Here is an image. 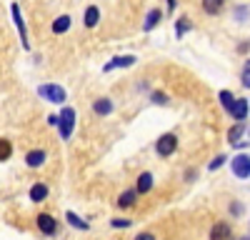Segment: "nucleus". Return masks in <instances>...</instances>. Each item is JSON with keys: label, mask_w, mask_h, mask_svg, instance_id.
I'll return each instance as SVG.
<instances>
[{"label": "nucleus", "mask_w": 250, "mask_h": 240, "mask_svg": "<svg viewBox=\"0 0 250 240\" xmlns=\"http://www.w3.org/2000/svg\"><path fill=\"white\" fill-rule=\"evenodd\" d=\"M75 120H78L75 108L65 105V108L60 110V115H58V130H60V138L62 140H70V135L75 133Z\"/></svg>", "instance_id": "1"}, {"label": "nucleus", "mask_w": 250, "mask_h": 240, "mask_svg": "<svg viewBox=\"0 0 250 240\" xmlns=\"http://www.w3.org/2000/svg\"><path fill=\"white\" fill-rule=\"evenodd\" d=\"M38 95L43 100H48V103H53V105H62V103H65V98H68V93L62 90V85H55V83L38 85Z\"/></svg>", "instance_id": "2"}, {"label": "nucleus", "mask_w": 250, "mask_h": 240, "mask_svg": "<svg viewBox=\"0 0 250 240\" xmlns=\"http://www.w3.org/2000/svg\"><path fill=\"white\" fill-rule=\"evenodd\" d=\"M175 150H178V135H175V133H163V135L155 140V153H158L160 158H170Z\"/></svg>", "instance_id": "3"}, {"label": "nucleus", "mask_w": 250, "mask_h": 240, "mask_svg": "<svg viewBox=\"0 0 250 240\" xmlns=\"http://www.w3.org/2000/svg\"><path fill=\"white\" fill-rule=\"evenodd\" d=\"M35 228H38L40 233H43V235L53 238V235H58L60 223L55 220V215H50V213H40V215L35 218Z\"/></svg>", "instance_id": "4"}, {"label": "nucleus", "mask_w": 250, "mask_h": 240, "mask_svg": "<svg viewBox=\"0 0 250 240\" xmlns=\"http://www.w3.org/2000/svg\"><path fill=\"white\" fill-rule=\"evenodd\" d=\"M10 15H13V23H15V28H18L20 43H23V48H25V50H30L28 28H25V20H23V13H20V5H18V3H10Z\"/></svg>", "instance_id": "5"}, {"label": "nucleus", "mask_w": 250, "mask_h": 240, "mask_svg": "<svg viewBox=\"0 0 250 240\" xmlns=\"http://www.w3.org/2000/svg\"><path fill=\"white\" fill-rule=\"evenodd\" d=\"M230 168H233V175L235 178H240V180H245V178H250V155H235L233 158V163H230Z\"/></svg>", "instance_id": "6"}, {"label": "nucleus", "mask_w": 250, "mask_h": 240, "mask_svg": "<svg viewBox=\"0 0 250 240\" xmlns=\"http://www.w3.org/2000/svg\"><path fill=\"white\" fill-rule=\"evenodd\" d=\"M45 160H48V153H45V150H40V148L25 153V165L33 168V170H35V168H43V165H45Z\"/></svg>", "instance_id": "7"}, {"label": "nucleus", "mask_w": 250, "mask_h": 240, "mask_svg": "<svg viewBox=\"0 0 250 240\" xmlns=\"http://www.w3.org/2000/svg\"><path fill=\"white\" fill-rule=\"evenodd\" d=\"M130 65H135V55H115V58L108 60L103 70L110 73V70H115V68H130Z\"/></svg>", "instance_id": "8"}, {"label": "nucleus", "mask_w": 250, "mask_h": 240, "mask_svg": "<svg viewBox=\"0 0 250 240\" xmlns=\"http://www.w3.org/2000/svg\"><path fill=\"white\" fill-rule=\"evenodd\" d=\"M90 108H93L95 115H110V113L115 110V105H113V100H110V98H95Z\"/></svg>", "instance_id": "9"}, {"label": "nucleus", "mask_w": 250, "mask_h": 240, "mask_svg": "<svg viewBox=\"0 0 250 240\" xmlns=\"http://www.w3.org/2000/svg\"><path fill=\"white\" fill-rule=\"evenodd\" d=\"M135 203H138V190H135V188L123 190V193H120V198H118V208H123V210L133 208Z\"/></svg>", "instance_id": "10"}, {"label": "nucleus", "mask_w": 250, "mask_h": 240, "mask_svg": "<svg viewBox=\"0 0 250 240\" xmlns=\"http://www.w3.org/2000/svg\"><path fill=\"white\" fill-rule=\"evenodd\" d=\"M98 23H100V8L98 5H88L85 15H83V25H85L88 30H93Z\"/></svg>", "instance_id": "11"}, {"label": "nucleus", "mask_w": 250, "mask_h": 240, "mask_svg": "<svg viewBox=\"0 0 250 240\" xmlns=\"http://www.w3.org/2000/svg\"><path fill=\"white\" fill-rule=\"evenodd\" d=\"M210 240H233V230L228 223H215L210 228Z\"/></svg>", "instance_id": "12"}, {"label": "nucleus", "mask_w": 250, "mask_h": 240, "mask_svg": "<svg viewBox=\"0 0 250 240\" xmlns=\"http://www.w3.org/2000/svg\"><path fill=\"white\" fill-rule=\"evenodd\" d=\"M160 20H163V10H160V8L148 10V15H145V23H143V30H145V33H150L153 28H158Z\"/></svg>", "instance_id": "13"}, {"label": "nucleus", "mask_w": 250, "mask_h": 240, "mask_svg": "<svg viewBox=\"0 0 250 240\" xmlns=\"http://www.w3.org/2000/svg\"><path fill=\"white\" fill-rule=\"evenodd\" d=\"M70 25H73V20H70V15H58V18L53 20V25H50V30H53L55 35H62V33H68V30H70Z\"/></svg>", "instance_id": "14"}, {"label": "nucleus", "mask_w": 250, "mask_h": 240, "mask_svg": "<svg viewBox=\"0 0 250 240\" xmlns=\"http://www.w3.org/2000/svg\"><path fill=\"white\" fill-rule=\"evenodd\" d=\"M248 113H250L248 100H245V98H235V103H233V110H230V115H233L235 120H245V118H248Z\"/></svg>", "instance_id": "15"}, {"label": "nucleus", "mask_w": 250, "mask_h": 240, "mask_svg": "<svg viewBox=\"0 0 250 240\" xmlns=\"http://www.w3.org/2000/svg\"><path fill=\"white\" fill-rule=\"evenodd\" d=\"M135 190H138V195L150 193L153 190V173H140L138 175V183H135Z\"/></svg>", "instance_id": "16"}, {"label": "nucleus", "mask_w": 250, "mask_h": 240, "mask_svg": "<svg viewBox=\"0 0 250 240\" xmlns=\"http://www.w3.org/2000/svg\"><path fill=\"white\" fill-rule=\"evenodd\" d=\"M48 193H50V190H48V185H45V183H33V188H30V193H28V195H30L33 203H43V200L48 198Z\"/></svg>", "instance_id": "17"}, {"label": "nucleus", "mask_w": 250, "mask_h": 240, "mask_svg": "<svg viewBox=\"0 0 250 240\" xmlns=\"http://www.w3.org/2000/svg\"><path fill=\"white\" fill-rule=\"evenodd\" d=\"M243 133H245V123L243 120H238V123L228 130V143L230 145H235V143H240V138H243Z\"/></svg>", "instance_id": "18"}, {"label": "nucleus", "mask_w": 250, "mask_h": 240, "mask_svg": "<svg viewBox=\"0 0 250 240\" xmlns=\"http://www.w3.org/2000/svg\"><path fill=\"white\" fill-rule=\"evenodd\" d=\"M13 158V143L8 138H0V163H8Z\"/></svg>", "instance_id": "19"}, {"label": "nucleus", "mask_w": 250, "mask_h": 240, "mask_svg": "<svg viewBox=\"0 0 250 240\" xmlns=\"http://www.w3.org/2000/svg\"><path fill=\"white\" fill-rule=\"evenodd\" d=\"M223 3H225V0H203V13L218 15V13L223 10Z\"/></svg>", "instance_id": "20"}, {"label": "nucleus", "mask_w": 250, "mask_h": 240, "mask_svg": "<svg viewBox=\"0 0 250 240\" xmlns=\"http://www.w3.org/2000/svg\"><path fill=\"white\" fill-rule=\"evenodd\" d=\"M233 103H235V95L230 90H220V105L228 115H230V110H233Z\"/></svg>", "instance_id": "21"}, {"label": "nucleus", "mask_w": 250, "mask_h": 240, "mask_svg": "<svg viewBox=\"0 0 250 240\" xmlns=\"http://www.w3.org/2000/svg\"><path fill=\"white\" fill-rule=\"evenodd\" d=\"M65 220H68V223H70L73 228H78V230H88V228H90V225L85 223V220H83V218H78L73 210H68V213H65Z\"/></svg>", "instance_id": "22"}, {"label": "nucleus", "mask_w": 250, "mask_h": 240, "mask_svg": "<svg viewBox=\"0 0 250 240\" xmlns=\"http://www.w3.org/2000/svg\"><path fill=\"white\" fill-rule=\"evenodd\" d=\"M190 28H193V25H190V18H185V15H183V18L175 20V35H178V38H183Z\"/></svg>", "instance_id": "23"}, {"label": "nucleus", "mask_w": 250, "mask_h": 240, "mask_svg": "<svg viewBox=\"0 0 250 240\" xmlns=\"http://www.w3.org/2000/svg\"><path fill=\"white\" fill-rule=\"evenodd\" d=\"M240 80H243V85L250 90V58L245 60V65H243V73H240Z\"/></svg>", "instance_id": "24"}, {"label": "nucleus", "mask_w": 250, "mask_h": 240, "mask_svg": "<svg viewBox=\"0 0 250 240\" xmlns=\"http://www.w3.org/2000/svg\"><path fill=\"white\" fill-rule=\"evenodd\" d=\"M150 100H153V103H158V105H165V103H168V95L160 93V90H153L150 93Z\"/></svg>", "instance_id": "25"}, {"label": "nucleus", "mask_w": 250, "mask_h": 240, "mask_svg": "<svg viewBox=\"0 0 250 240\" xmlns=\"http://www.w3.org/2000/svg\"><path fill=\"white\" fill-rule=\"evenodd\" d=\"M110 225H113V228H120V230H123V228H130L133 223H130L128 218H113V220H110Z\"/></svg>", "instance_id": "26"}, {"label": "nucleus", "mask_w": 250, "mask_h": 240, "mask_svg": "<svg viewBox=\"0 0 250 240\" xmlns=\"http://www.w3.org/2000/svg\"><path fill=\"white\" fill-rule=\"evenodd\" d=\"M223 163H225V155H218V158H213V160H210V165H208V168H210V170H218Z\"/></svg>", "instance_id": "27"}, {"label": "nucleus", "mask_w": 250, "mask_h": 240, "mask_svg": "<svg viewBox=\"0 0 250 240\" xmlns=\"http://www.w3.org/2000/svg\"><path fill=\"white\" fill-rule=\"evenodd\" d=\"M135 240H158V238H155L153 233H138V235H135Z\"/></svg>", "instance_id": "28"}, {"label": "nucleus", "mask_w": 250, "mask_h": 240, "mask_svg": "<svg viewBox=\"0 0 250 240\" xmlns=\"http://www.w3.org/2000/svg\"><path fill=\"white\" fill-rule=\"evenodd\" d=\"M235 18H238V20H245V18H248V8H245V5H240V8H238V13H235Z\"/></svg>", "instance_id": "29"}, {"label": "nucleus", "mask_w": 250, "mask_h": 240, "mask_svg": "<svg viewBox=\"0 0 250 240\" xmlns=\"http://www.w3.org/2000/svg\"><path fill=\"white\" fill-rule=\"evenodd\" d=\"M230 213H233V215H240V213H243V205H240V203H233V205H230Z\"/></svg>", "instance_id": "30"}, {"label": "nucleus", "mask_w": 250, "mask_h": 240, "mask_svg": "<svg viewBox=\"0 0 250 240\" xmlns=\"http://www.w3.org/2000/svg\"><path fill=\"white\" fill-rule=\"evenodd\" d=\"M48 123H50L53 128H58V115H48Z\"/></svg>", "instance_id": "31"}, {"label": "nucleus", "mask_w": 250, "mask_h": 240, "mask_svg": "<svg viewBox=\"0 0 250 240\" xmlns=\"http://www.w3.org/2000/svg\"><path fill=\"white\" fill-rule=\"evenodd\" d=\"M175 5H178L175 0H168V10H175Z\"/></svg>", "instance_id": "32"}, {"label": "nucleus", "mask_w": 250, "mask_h": 240, "mask_svg": "<svg viewBox=\"0 0 250 240\" xmlns=\"http://www.w3.org/2000/svg\"><path fill=\"white\" fill-rule=\"evenodd\" d=\"M240 240H250V238H240Z\"/></svg>", "instance_id": "33"}]
</instances>
